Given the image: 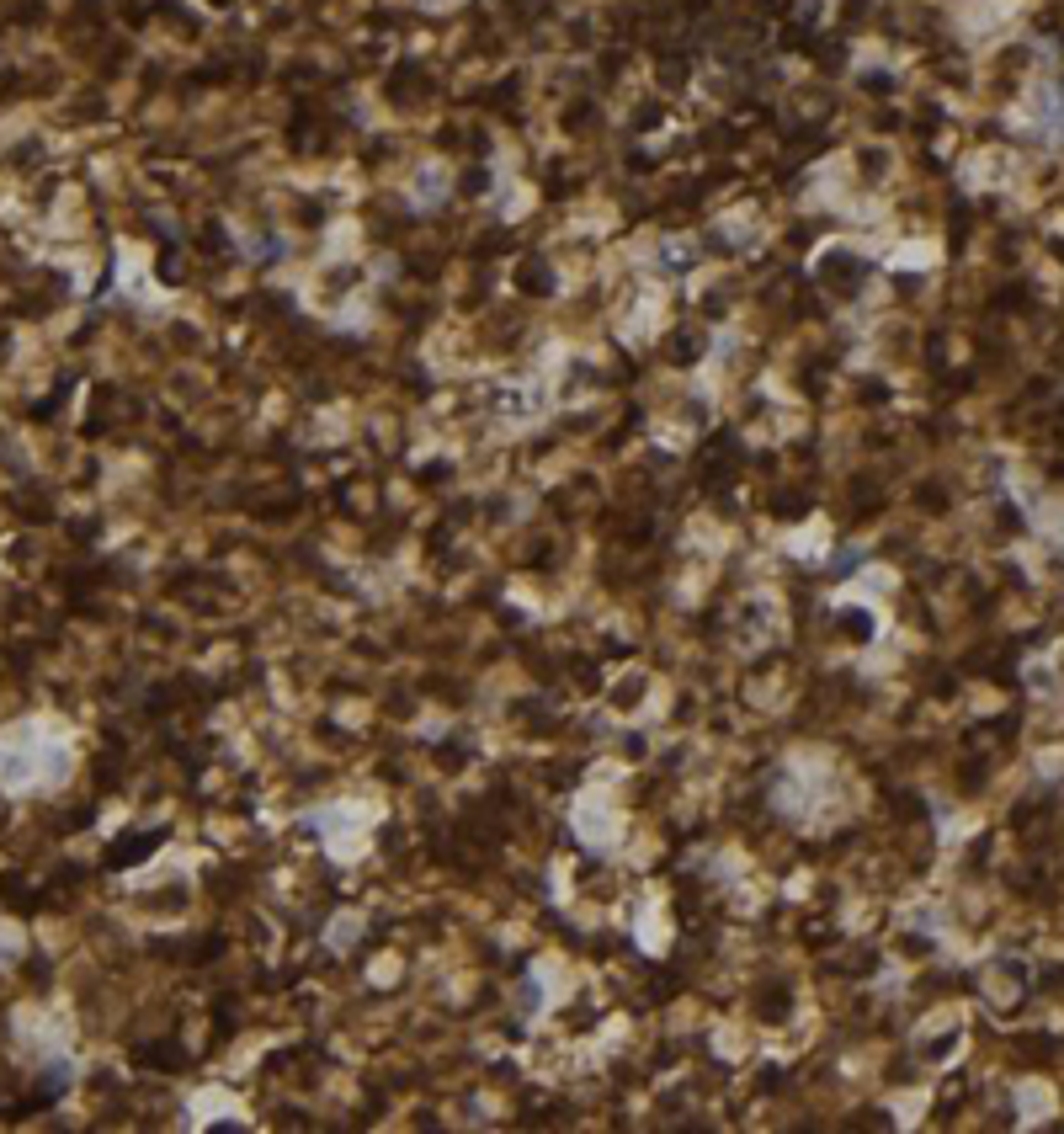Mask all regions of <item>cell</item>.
<instances>
[{
    "label": "cell",
    "instance_id": "1",
    "mask_svg": "<svg viewBox=\"0 0 1064 1134\" xmlns=\"http://www.w3.org/2000/svg\"><path fill=\"white\" fill-rule=\"evenodd\" d=\"M415 198H421V203H437V198H442V176H437V165H432V171H426V176L415 181Z\"/></svg>",
    "mask_w": 1064,
    "mask_h": 1134
}]
</instances>
